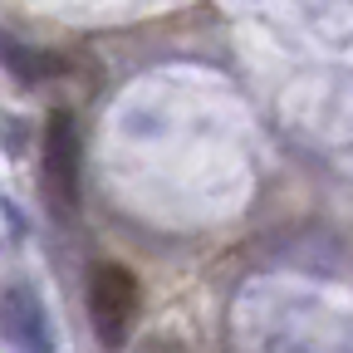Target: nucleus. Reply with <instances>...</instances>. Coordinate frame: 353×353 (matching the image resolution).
Returning a JSON list of instances; mask_svg holds the SVG:
<instances>
[{"label":"nucleus","mask_w":353,"mask_h":353,"mask_svg":"<svg viewBox=\"0 0 353 353\" xmlns=\"http://www.w3.org/2000/svg\"><path fill=\"white\" fill-rule=\"evenodd\" d=\"M79 167H83L79 118L69 108H54L39 128V196L64 221L79 211Z\"/></svg>","instance_id":"f257e3e1"},{"label":"nucleus","mask_w":353,"mask_h":353,"mask_svg":"<svg viewBox=\"0 0 353 353\" xmlns=\"http://www.w3.org/2000/svg\"><path fill=\"white\" fill-rule=\"evenodd\" d=\"M138 314H143V285L138 275L118 260H99L94 275H88V324H94L99 343L108 353L128 348L132 329H138Z\"/></svg>","instance_id":"f03ea898"},{"label":"nucleus","mask_w":353,"mask_h":353,"mask_svg":"<svg viewBox=\"0 0 353 353\" xmlns=\"http://www.w3.org/2000/svg\"><path fill=\"white\" fill-rule=\"evenodd\" d=\"M0 343L15 353H54V324L30 280H0Z\"/></svg>","instance_id":"7ed1b4c3"},{"label":"nucleus","mask_w":353,"mask_h":353,"mask_svg":"<svg viewBox=\"0 0 353 353\" xmlns=\"http://www.w3.org/2000/svg\"><path fill=\"white\" fill-rule=\"evenodd\" d=\"M0 64L15 69L25 83H44V79L69 74V59H64V54H54V50H30V44H20V39H0Z\"/></svg>","instance_id":"20e7f679"},{"label":"nucleus","mask_w":353,"mask_h":353,"mask_svg":"<svg viewBox=\"0 0 353 353\" xmlns=\"http://www.w3.org/2000/svg\"><path fill=\"white\" fill-rule=\"evenodd\" d=\"M20 128H25L20 118H0V148H6V152H20V143H25Z\"/></svg>","instance_id":"39448f33"}]
</instances>
